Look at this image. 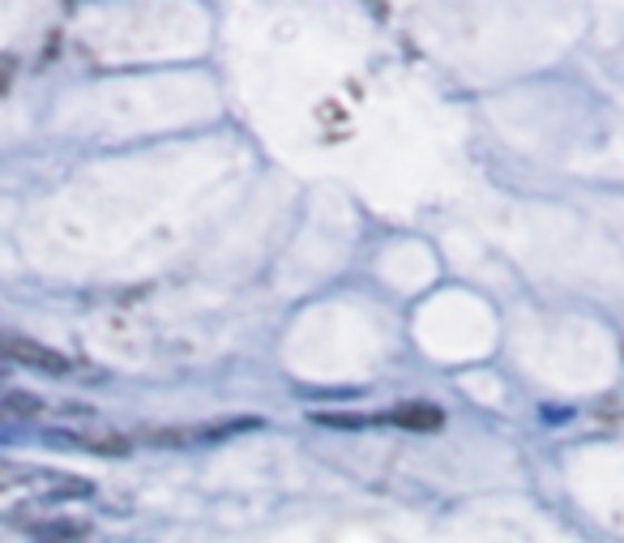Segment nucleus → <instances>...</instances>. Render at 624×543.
<instances>
[{"label":"nucleus","instance_id":"obj_8","mask_svg":"<svg viewBox=\"0 0 624 543\" xmlns=\"http://www.w3.org/2000/svg\"><path fill=\"white\" fill-rule=\"evenodd\" d=\"M0 373H4V359H0Z\"/></svg>","mask_w":624,"mask_h":543},{"label":"nucleus","instance_id":"obj_5","mask_svg":"<svg viewBox=\"0 0 624 543\" xmlns=\"http://www.w3.org/2000/svg\"><path fill=\"white\" fill-rule=\"evenodd\" d=\"M56 445H78V450H95V454H125L129 441L116 433H48Z\"/></svg>","mask_w":624,"mask_h":543},{"label":"nucleus","instance_id":"obj_6","mask_svg":"<svg viewBox=\"0 0 624 543\" xmlns=\"http://www.w3.org/2000/svg\"><path fill=\"white\" fill-rule=\"evenodd\" d=\"M43 403L39 398H30V394H0V424H13V419H30V415H39Z\"/></svg>","mask_w":624,"mask_h":543},{"label":"nucleus","instance_id":"obj_3","mask_svg":"<svg viewBox=\"0 0 624 543\" xmlns=\"http://www.w3.org/2000/svg\"><path fill=\"white\" fill-rule=\"evenodd\" d=\"M34 540H48V543H73L90 535V522L82 517H27L22 522Z\"/></svg>","mask_w":624,"mask_h":543},{"label":"nucleus","instance_id":"obj_1","mask_svg":"<svg viewBox=\"0 0 624 543\" xmlns=\"http://www.w3.org/2000/svg\"><path fill=\"white\" fill-rule=\"evenodd\" d=\"M0 488H27L39 501H52V496H86L90 484L48 466H0Z\"/></svg>","mask_w":624,"mask_h":543},{"label":"nucleus","instance_id":"obj_7","mask_svg":"<svg viewBox=\"0 0 624 543\" xmlns=\"http://www.w3.org/2000/svg\"><path fill=\"white\" fill-rule=\"evenodd\" d=\"M9 82H13V60H9V56H0V95L9 90Z\"/></svg>","mask_w":624,"mask_h":543},{"label":"nucleus","instance_id":"obj_4","mask_svg":"<svg viewBox=\"0 0 624 543\" xmlns=\"http://www.w3.org/2000/svg\"><path fill=\"white\" fill-rule=\"evenodd\" d=\"M380 419L385 424H398V428H410V433H436L445 424L440 407H433V403H403V407H394L389 415H380Z\"/></svg>","mask_w":624,"mask_h":543},{"label":"nucleus","instance_id":"obj_2","mask_svg":"<svg viewBox=\"0 0 624 543\" xmlns=\"http://www.w3.org/2000/svg\"><path fill=\"white\" fill-rule=\"evenodd\" d=\"M0 359L9 364H27V368H39V373H52V377H65L73 368V359L65 352H56L48 343H34L27 334H0Z\"/></svg>","mask_w":624,"mask_h":543}]
</instances>
